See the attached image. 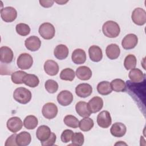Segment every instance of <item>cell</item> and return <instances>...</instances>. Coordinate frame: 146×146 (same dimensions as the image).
Returning <instances> with one entry per match:
<instances>
[{
  "mask_svg": "<svg viewBox=\"0 0 146 146\" xmlns=\"http://www.w3.org/2000/svg\"><path fill=\"white\" fill-rule=\"evenodd\" d=\"M102 31L104 35L110 38L117 37L120 32L119 25L115 21H108L102 26Z\"/></svg>",
  "mask_w": 146,
  "mask_h": 146,
  "instance_id": "cell-1",
  "label": "cell"
},
{
  "mask_svg": "<svg viewBox=\"0 0 146 146\" xmlns=\"http://www.w3.org/2000/svg\"><path fill=\"white\" fill-rule=\"evenodd\" d=\"M31 93L30 90L25 87L17 88L13 93V98L17 102L25 104L31 99Z\"/></svg>",
  "mask_w": 146,
  "mask_h": 146,
  "instance_id": "cell-2",
  "label": "cell"
},
{
  "mask_svg": "<svg viewBox=\"0 0 146 146\" xmlns=\"http://www.w3.org/2000/svg\"><path fill=\"white\" fill-rule=\"evenodd\" d=\"M38 31L39 35L46 40L52 39L55 34L54 26L48 22H44L41 24L39 27Z\"/></svg>",
  "mask_w": 146,
  "mask_h": 146,
  "instance_id": "cell-3",
  "label": "cell"
},
{
  "mask_svg": "<svg viewBox=\"0 0 146 146\" xmlns=\"http://www.w3.org/2000/svg\"><path fill=\"white\" fill-rule=\"evenodd\" d=\"M33 64V57L27 53L21 54L17 58V64L21 70H28Z\"/></svg>",
  "mask_w": 146,
  "mask_h": 146,
  "instance_id": "cell-4",
  "label": "cell"
},
{
  "mask_svg": "<svg viewBox=\"0 0 146 146\" xmlns=\"http://www.w3.org/2000/svg\"><path fill=\"white\" fill-rule=\"evenodd\" d=\"M131 18L135 24L143 26L146 22V12L143 9L137 7L132 11Z\"/></svg>",
  "mask_w": 146,
  "mask_h": 146,
  "instance_id": "cell-5",
  "label": "cell"
},
{
  "mask_svg": "<svg viewBox=\"0 0 146 146\" xmlns=\"http://www.w3.org/2000/svg\"><path fill=\"white\" fill-rule=\"evenodd\" d=\"M17 11L16 9L11 6H7L1 9V17L6 22H12L17 18Z\"/></svg>",
  "mask_w": 146,
  "mask_h": 146,
  "instance_id": "cell-6",
  "label": "cell"
},
{
  "mask_svg": "<svg viewBox=\"0 0 146 146\" xmlns=\"http://www.w3.org/2000/svg\"><path fill=\"white\" fill-rule=\"evenodd\" d=\"M58 110L55 104L52 102L46 103L42 108V113L43 116L47 119H52L56 117Z\"/></svg>",
  "mask_w": 146,
  "mask_h": 146,
  "instance_id": "cell-7",
  "label": "cell"
},
{
  "mask_svg": "<svg viewBox=\"0 0 146 146\" xmlns=\"http://www.w3.org/2000/svg\"><path fill=\"white\" fill-rule=\"evenodd\" d=\"M97 123L101 128H108L112 123V119L110 112L107 111L100 112L97 116Z\"/></svg>",
  "mask_w": 146,
  "mask_h": 146,
  "instance_id": "cell-8",
  "label": "cell"
},
{
  "mask_svg": "<svg viewBox=\"0 0 146 146\" xmlns=\"http://www.w3.org/2000/svg\"><path fill=\"white\" fill-rule=\"evenodd\" d=\"M137 43V36L134 34H128L122 39L121 46L125 50H131L135 48Z\"/></svg>",
  "mask_w": 146,
  "mask_h": 146,
  "instance_id": "cell-9",
  "label": "cell"
},
{
  "mask_svg": "<svg viewBox=\"0 0 146 146\" xmlns=\"http://www.w3.org/2000/svg\"><path fill=\"white\" fill-rule=\"evenodd\" d=\"M56 99L60 105L62 106H67L72 102L74 96L70 91L68 90H63L58 94Z\"/></svg>",
  "mask_w": 146,
  "mask_h": 146,
  "instance_id": "cell-10",
  "label": "cell"
},
{
  "mask_svg": "<svg viewBox=\"0 0 146 146\" xmlns=\"http://www.w3.org/2000/svg\"><path fill=\"white\" fill-rule=\"evenodd\" d=\"M25 46L29 51H36L40 48L41 41L38 36L35 35L31 36L25 40Z\"/></svg>",
  "mask_w": 146,
  "mask_h": 146,
  "instance_id": "cell-11",
  "label": "cell"
},
{
  "mask_svg": "<svg viewBox=\"0 0 146 146\" xmlns=\"http://www.w3.org/2000/svg\"><path fill=\"white\" fill-rule=\"evenodd\" d=\"M6 125L7 129L13 133H16L22 129L23 127V123L19 117L14 116L7 120Z\"/></svg>",
  "mask_w": 146,
  "mask_h": 146,
  "instance_id": "cell-12",
  "label": "cell"
},
{
  "mask_svg": "<svg viewBox=\"0 0 146 146\" xmlns=\"http://www.w3.org/2000/svg\"><path fill=\"white\" fill-rule=\"evenodd\" d=\"M92 92V87L88 83H80L75 88V93L80 98H87L90 96Z\"/></svg>",
  "mask_w": 146,
  "mask_h": 146,
  "instance_id": "cell-13",
  "label": "cell"
},
{
  "mask_svg": "<svg viewBox=\"0 0 146 146\" xmlns=\"http://www.w3.org/2000/svg\"><path fill=\"white\" fill-rule=\"evenodd\" d=\"M14 54L12 50L7 46L0 48V60L3 63H10L13 59Z\"/></svg>",
  "mask_w": 146,
  "mask_h": 146,
  "instance_id": "cell-14",
  "label": "cell"
},
{
  "mask_svg": "<svg viewBox=\"0 0 146 146\" xmlns=\"http://www.w3.org/2000/svg\"><path fill=\"white\" fill-rule=\"evenodd\" d=\"M127 128L125 125L120 122H116L112 124L110 129L111 135L116 137H123L126 133Z\"/></svg>",
  "mask_w": 146,
  "mask_h": 146,
  "instance_id": "cell-15",
  "label": "cell"
},
{
  "mask_svg": "<svg viewBox=\"0 0 146 146\" xmlns=\"http://www.w3.org/2000/svg\"><path fill=\"white\" fill-rule=\"evenodd\" d=\"M89 109L92 113H96L100 111L103 106V100L99 96H94L87 103Z\"/></svg>",
  "mask_w": 146,
  "mask_h": 146,
  "instance_id": "cell-16",
  "label": "cell"
},
{
  "mask_svg": "<svg viewBox=\"0 0 146 146\" xmlns=\"http://www.w3.org/2000/svg\"><path fill=\"white\" fill-rule=\"evenodd\" d=\"M75 110L76 113L81 117H89L92 112L89 109L88 103L84 101H80L75 105Z\"/></svg>",
  "mask_w": 146,
  "mask_h": 146,
  "instance_id": "cell-17",
  "label": "cell"
},
{
  "mask_svg": "<svg viewBox=\"0 0 146 146\" xmlns=\"http://www.w3.org/2000/svg\"><path fill=\"white\" fill-rule=\"evenodd\" d=\"M44 70L50 76H55L59 72L58 63L52 60H47L44 64Z\"/></svg>",
  "mask_w": 146,
  "mask_h": 146,
  "instance_id": "cell-18",
  "label": "cell"
},
{
  "mask_svg": "<svg viewBox=\"0 0 146 146\" xmlns=\"http://www.w3.org/2000/svg\"><path fill=\"white\" fill-rule=\"evenodd\" d=\"M88 54L90 59L94 62H98L102 59L103 52L100 47L98 46H91L88 49Z\"/></svg>",
  "mask_w": 146,
  "mask_h": 146,
  "instance_id": "cell-19",
  "label": "cell"
},
{
  "mask_svg": "<svg viewBox=\"0 0 146 146\" xmlns=\"http://www.w3.org/2000/svg\"><path fill=\"white\" fill-rule=\"evenodd\" d=\"M71 59L76 64H83L86 60V52L81 48H76L72 53Z\"/></svg>",
  "mask_w": 146,
  "mask_h": 146,
  "instance_id": "cell-20",
  "label": "cell"
},
{
  "mask_svg": "<svg viewBox=\"0 0 146 146\" xmlns=\"http://www.w3.org/2000/svg\"><path fill=\"white\" fill-rule=\"evenodd\" d=\"M51 133V129L47 125H42L38 128L36 132V136L40 142H42L47 140Z\"/></svg>",
  "mask_w": 146,
  "mask_h": 146,
  "instance_id": "cell-21",
  "label": "cell"
},
{
  "mask_svg": "<svg viewBox=\"0 0 146 146\" xmlns=\"http://www.w3.org/2000/svg\"><path fill=\"white\" fill-rule=\"evenodd\" d=\"M75 74L77 78L82 80H88L92 76L91 70L85 66L79 67L76 69Z\"/></svg>",
  "mask_w": 146,
  "mask_h": 146,
  "instance_id": "cell-22",
  "label": "cell"
},
{
  "mask_svg": "<svg viewBox=\"0 0 146 146\" xmlns=\"http://www.w3.org/2000/svg\"><path fill=\"white\" fill-rule=\"evenodd\" d=\"M107 56L111 60L117 59L120 54V50L119 46L115 43H112L107 46L106 49Z\"/></svg>",
  "mask_w": 146,
  "mask_h": 146,
  "instance_id": "cell-23",
  "label": "cell"
},
{
  "mask_svg": "<svg viewBox=\"0 0 146 146\" xmlns=\"http://www.w3.org/2000/svg\"><path fill=\"white\" fill-rule=\"evenodd\" d=\"M69 51L68 47L64 44H59L56 46L54 50V55L59 60L65 59L68 55Z\"/></svg>",
  "mask_w": 146,
  "mask_h": 146,
  "instance_id": "cell-24",
  "label": "cell"
},
{
  "mask_svg": "<svg viewBox=\"0 0 146 146\" xmlns=\"http://www.w3.org/2000/svg\"><path fill=\"white\" fill-rule=\"evenodd\" d=\"M31 141V136L30 133L26 131H22L17 134L16 143L19 146L28 145Z\"/></svg>",
  "mask_w": 146,
  "mask_h": 146,
  "instance_id": "cell-25",
  "label": "cell"
},
{
  "mask_svg": "<svg viewBox=\"0 0 146 146\" xmlns=\"http://www.w3.org/2000/svg\"><path fill=\"white\" fill-rule=\"evenodd\" d=\"M128 77L132 82L138 83L143 81L144 74L140 69L134 68L129 71Z\"/></svg>",
  "mask_w": 146,
  "mask_h": 146,
  "instance_id": "cell-26",
  "label": "cell"
},
{
  "mask_svg": "<svg viewBox=\"0 0 146 146\" xmlns=\"http://www.w3.org/2000/svg\"><path fill=\"white\" fill-rule=\"evenodd\" d=\"M23 83L31 88L36 87L39 83V80L37 76L34 74H27L23 78Z\"/></svg>",
  "mask_w": 146,
  "mask_h": 146,
  "instance_id": "cell-27",
  "label": "cell"
},
{
  "mask_svg": "<svg viewBox=\"0 0 146 146\" xmlns=\"http://www.w3.org/2000/svg\"><path fill=\"white\" fill-rule=\"evenodd\" d=\"M96 88L98 93L102 95H107L112 91L111 84L108 81H102L99 83Z\"/></svg>",
  "mask_w": 146,
  "mask_h": 146,
  "instance_id": "cell-28",
  "label": "cell"
},
{
  "mask_svg": "<svg viewBox=\"0 0 146 146\" xmlns=\"http://www.w3.org/2000/svg\"><path fill=\"white\" fill-rule=\"evenodd\" d=\"M38 124V120L34 115L27 116L23 121V125L27 129H34Z\"/></svg>",
  "mask_w": 146,
  "mask_h": 146,
  "instance_id": "cell-29",
  "label": "cell"
},
{
  "mask_svg": "<svg viewBox=\"0 0 146 146\" xmlns=\"http://www.w3.org/2000/svg\"><path fill=\"white\" fill-rule=\"evenodd\" d=\"M94 125V120L89 117H84L79 121V127L80 129L82 131L87 132L90 131L93 128Z\"/></svg>",
  "mask_w": 146,
  "mask_h": 146,
  "instance_id": "cell-30",
  "label": "cell"
},
{
  "mask_svg": "<svg viewBox=\"0 0 146 146\" xmlns=\"http://www.w3.org/2000/svg\"><path fill=\"white\" fill-rule=\"evenodd\" d=\"M112 90L115 92H124L126 89L125 82L121 79L112 80L110 83Z\"/></svg>",
  "mask_w": 146,
  "mask_h": 146,
  "instance_id": "cell-31",
  "label": "cell"
},
{
  "mask_svg": "<svg viewBox=\"0 0 146 146\" xmlns=\"http://www.w3.org/2000/svg\"><path fill=\"white\" fill-rule=\"evenodd\" d=\"M137 63V59L136 56L132 54L128 55L124 59V66L127 70L134 68Z\"/></svg>",
  "mask_w": 146,
  "mask_h": 146,
  "instance_id": "cell-32",
  "label": "cell"
},
{
  "mask_svg": "<svg viewBox=\"0 0 146 146\" xmlns=\"http://www.w3.org/2000/svg\"><path fill=\"white\" fill-rule=\"evenodd\" d=\"M75 76V72L70 68H66L62 70L60 74V78L63 80L72 81Z\"/></svg>",
  "mask_w": 146,
  "mask_h": 146,
  "instance_id": "cell-33",
  "label": "cell"
},
{
  "mask_svg": "<svg viewBox=\"0 0 146 146\" xmlns=\"http://www.w3.org/2000/svg\"><path fill=\"white\" fill-rule=\"evenodd\" d=\"M64 123L68 127L76 128L79 127V121L78 119L74 116L71 115H66L63 119Z\"/></svg>",
  "mask_w": 146,
  "mask_h": 146,
  "instance_id": "cell-34",
  "label": "cell"
},
{
  "mask_svg": "<svg viewBox=\"0 0 146 146\" xmlns=\"http://www.w3.org/2000/svg\"><path fill=\"white\" fill-rule=\"evenodd\" d=\"M26 72L23 71H17L11 74V79L12 82L17 84H22L24 76L26 75Z\"/></svg>",
  "mask_w": 146,
  "mask_h": 146,
  "instance_id": "cell-35",
  "label": "cell"
},
{
  "mask_svg": "<svg viewBox=\"0 0 146 146\" xmlns=\"http://www.w3.org/2000/svg\"><path fill=\"white\" fill-rule=\"evenodd\" d=\"M15 30L17 34L23 36L29 35L30 33V27L29 26L23 23L17 24L15 27Z\"/></svg>",
  "mask_w": 146,
  "mask_h": 146,
  "instance_id": "cell-36",
  "label": "cell"
},
{
  "mask_svg": "<svg viewBox=\"0 0 146 146\" xmlns=\"http://www.w3.org/2000/svg\"><path fill=\"white\" fill-rule=\"evenodd\" d=\"M44 87L48 92L54 94L55 93L58 89V84L54 80L48 79L45 82Z\"/></svg>",
  "mask_w": 146,
  "mask_h": 146,
  "instance_id": "cell-37",
  "label": "cell"
},
{
  "mask_svg": "<svg viewBox=\"0 0 146 146\" xmlns=\"http://www.w3.org/2000/svg\"><path fill=\"white\" fill-rule=\"evenodd\" d=\"M72 144L73 145H78L80 146L82 145L84 141V135L81 132H75L74 133L73 136L72 137Z\"/></svg>",
  "mask_w": 146,
  "mask_h": 146,
  "instance_id": "cell-38",
  "label": "cell"
},
{
  "mask_svg": "<svg viewBox=\"0 0 146 146\" xmlns=\"http://www.w3.org/2000/svg\"><path fill=\"white\" fill-rule=\"evenodd\" d=\"M73 134H74V132L71 129L64 130L60 136V139H61L62 141L64 143L70 142L72 139Z\"/></svg>",
  "mask_w": 146,
  "mask_h": 146,
  "instance_id": "cell-39",
  "label": "cell"
},
{
  "mask_svg": "<svg viewBox=\"0 0 146 146\" xmlns=\"http://www.w3.org/2000/svg\"><path fill=\"white\" fill-rule=\"evenodd\" d=\"M56 135L54 132H51L50 137H48V139L47 140H46L44 141L40 142L41 145L42 146H51V145H53L55 144V141H56Z\"/></svg>",
  "mask_w": 146,
  "mask_h": 146,
  "instance_id": "cell-40",
  "label": "cell"
},
{
  "mask_svg": "<svg viewBox=\"0 0 146 146\" xmlns=\"http://www.w3.org/2000/svg\"><path fill=\"white\" fill-rule=\"evenodd\" d=\"M17 134H13L11 135L6 140L5 145V146H10V145H18L17 143H16V137H17Z\"/></svg>",
  "mask_w": 146,
  "mask_h": 146,
  "instance_id": "cell-41",
  "label": "cell"
},
{
  "mask_svg": "<svg viewBox=\"0 0 146 146\" xmlns=\"http://www.w3.org/2000/svg\"><path fill=\"white\" fill-rule=\"evenodd\" d=\"M40 5L45 8H48V7H51L54 3V1H42V0H40L39 1Z\"/></svg>",
  "mask_w": 146,
  "mask_h": 146,
  "instance_id": "cell-42",
  "label": "cell"
},
{
  "mask_svg": "<svg viewBox=\"0 0 146 146\" xmlns=\"http://www.w3.org/2000/svg\"><path fill=\"white\" fill-rule=\"evenodd\" d=\"M68 1H55V2H56L57 3H58V4H59V5H63V4H64V3H67Z\"/></svg>",
  "mask_w": 146,
  "mask_h": 146,
  "instance_id": "cell-43",
  "label": "cell"
},
{
  "mask_svg": "<svg viewBox=\"0 0 146 146\" xmlns=\"http://www.w3.org/2000/svg\"><path fill=\"white\" fill-rule=\"evenodd\" d=\"M116 144H119V143H116V144H115V145H116ZM121 144H125V145H127L125 143H122Z\"/></svg>",
  "mask_w": 146,
  "mask_h": 146,
  "instance_id": "cell-44",
  "label": "cell"
}]
</instances>
